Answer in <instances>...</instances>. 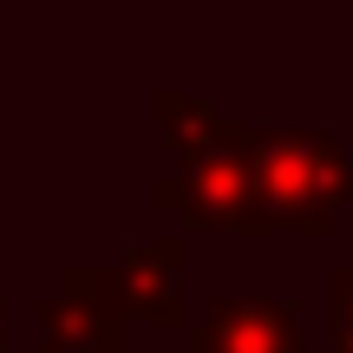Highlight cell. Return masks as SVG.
Returning <instances> with one entry per match:
<instances>
[{
  "mask_svg": "<svg viewBox=\"0 0 353 353\" xmlns=\"http://www.w3.org/2000/svg\"><path fill=\"white\" fill-rule=\"evenodd\" d=\"M118 294L105 281V268H65L59 294H39L33 301V321L46 334V347L59 353H118Z\"/></svg>",
  "mask_w": 353,
  "mask_h": 353,
  "instance_id": "obj_1",
  "label": "cell"
},
{
  "mask_svg": "<svg viewBox=\"0 0 353 353\" xmlns=\"http://www.w3.org/2000/svg\"><path fill=\"white\" fill-rule=\"evenodd\" d=\"M105 281H112L118 307H131V314H151V321H176V294H183V249L176 242H144V249H131L118 268H105Z\"/></svg>",
  "mask_w": 353,
  "mask_h": 353,
  "instance_id": "obj_2",
  "label": "cell"
},
{
  "mask_svg": "<svg viewBox=\"0 0 353 353\" xmlns=\"http://www.w3.org/2000/svg\"><path fill=\"white\" fill-rule=\"evenodd\" d=\"M196 353H281V321L268 307H216Z\"/></svg>",
  "mask_w": 353,
  "mask_h": 353,
  "instance_id": "obj_3",
  "label": "cell"
},
{
  "mask_svg": "<svg viewBox=\"0 0 353 353\" xmlns=\"http://www.w3.org/2000/svg\"><path fill=\"white\" fill-rule=\"evenodd\" d=\"M26 353H59V347H26Z\"/></svg>",
  "mask_w": 353,
  "mask_h": 353,
  "instance_id": "obj_4",
  "label": "cell"
},
{
  "mask_svg": "<svg viewBox=\"0 0 353 353\" xmlns=\"http://www.w3.org/2000/svg\"><path fill=\"white\" fill-rule=\"evenodd\" d=\"M0 314H7V307H0Z\"/></svg>",
  "mask_w": 353,
  "mask_h": 353,
  "instance_id": "obj_5",
  "label": "cell"
}]
</instances>
